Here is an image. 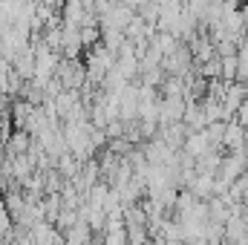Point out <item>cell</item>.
<instances>
[{"label":"cell","mask_w":248,"mask_h":245,"mask_svg":"<svg viewBox=\"0 0 248 245\" xmlns=\"http://www.w3.org/2000/svg\"><path fill=\"white\" fill-rule=\"evenodd\" d=\"M237 116H240V119H237V124H243V127L248 130V101L240 107V110H237Z\"/></svg>","instance_id":"cell-1"}]
</instances>
